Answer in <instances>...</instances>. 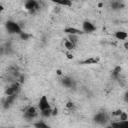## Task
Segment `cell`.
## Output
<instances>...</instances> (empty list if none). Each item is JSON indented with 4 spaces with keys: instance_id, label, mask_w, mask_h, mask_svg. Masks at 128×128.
I'll return each instance as SVG.
<instances>
[{
    "instance_id": "cell-1",
    "label": "cell",
    "mask_w": 128,
    "mask_h": 128,
    "mask_svg": "<svg viewBox=\"0 0 128 128\" xmlns=\"http://www.w3.org/2000/svg\"><path fill=\"white\" fill-rule=\"evenodd\" d=\"M5 28H6L7 32L10 33V34H17V35H19L23 31L21 26L17 22H15L13 20H8L5 23Z\"/></svg>"
},
{
    "instance_id": "cell-12",
    "label": "cell",
    "mask_w": 128,
    "mask_h": 128,
    "mask_svg": "<svg viewBox=\"0 0 128 128\" xmlns=\"http://www.w3.org/2000/svg\"><path fill=\"white\" fill-rule=\"evenodd\" d=\"M114 37H115L117 40L126 41V39H127V37H128V34H127V32H125V31L119 30V31H116V32L114 33Z\"/></svg>"
},
{
    "instance_id": "cell-11",
    "label": "cell",
    "mask_w": 128,
    "mask_h": 128,
    "mask_svg": "<svg viewBox=\"0 0 128 128\" xmlns=\"http://www.w3.org/2000/svg\"><path fill=\"white\" fill-rule=\"evenodd\" d=\"M16 96H17V94H14V95H10V96H6V98H5L4 102H3V106H4L5 108H8V107H10V106L13 104V102L15 101V99H16Z\"/></svg>"
},
{
    "instance_id": "cell-2",
    "label": "cell",
    "mask_w": 128,
    "mask_h": 128,
    "mask_svg": "<svg viewBox=\"0 0 128 128\" xmlns=\"http://www.w3.org/2000/svg\"><path fill=\"white\" fill-rule=\"evenodd\" d=\"M93 120L98 125H106V123L109 121V117L105 112H98L94 115Z\"/></svg>"
},
{
    "instance_id": "cell-15",
    "label": "cell",
    "mask_w": 128,
    "mask_h": 128,
    "mask_svg": "<svg viewBox=\"0 0 128 128\" xmlns=\"http://www.w3.org/2000/svg\"><path fill=\"white\" fill-rule=\"evenodd\" d=\"M67 39H68L72 44H74V45L76 46V44H77L78 41H79V36H78V35H68V36H67Z\"/></svg>"
},
{
    "instance_id": "cell-20",
    "label": "cell",
    "mask_w": 128,
    "mask_h": 128,
    "mask_svg": "<svg viewBox=\"0 0 128 128\" xmlns=\"http://www.w3.org/2000/svg\"><path fill=\"white\" fill-rule=\"evenodd\" d=\"M19 36H20V38H21L22 40H28V39L31 37V35H30V34H28V33L24 32V31H22V32L19 34Z\"/></svg>"
},
{
    "instance_id": "cell-3",
    "label": "cell",
    "mask_w": 128,
    "mask_h": 128,
    "mask_svg": "<svg viewBox=\"0 0 128 128\" xmlns=\"http://www.w3.org/2000/svg\"><path fill=\"white\" fill-rule=\"evenodd\" d=\"M24 7L25 9L29 12V13H34L35 11L39 10L40 8V3L38 1H35V0H27L25 3H24Z\"/></svg>"
},
{
    "instance_id": "cell-8",
    "label": "cell",
    "mask_w": 128,
    "mask_h": 128,
    "mask_svg": "<svg viewBox=\"0 0 128 128\" xmlns=\"http://www.w3.org/2000/svg\"><path fill=\"white\" fill-rule=\"evenodd\" d=\"M60 81H61V84L66 88H72L75 86V81L70 76H64Z\"/></svg>"
},
{
    "instance_id": "cell-7",
    "label": "cell",
    "mask_w": 128,
    "mask_h": 128,
    "mask_svg": "<svg viewBox=\"0 0 128 128\" xmlns=\"http://www.w3.org/2000/svg\"><path fill=\"white\" fill-rule=\"evenodd\" d=\"M38 108L40 109V111H43V110L51 108V106L49 104V101H48L46 96H41V98L38 101Z\"/></svg>"
},
{
    "instance_id": "cell-23",
    "label": "cell",
    "mask_w": 128,
    "mask_h": 128,
    "mask_svg": "<svg viewBox=\"0 0 128 128\" xmlns=\"http://www.w3.org/2000/svg\"><path fill=\"white\" fill-rule=\"evenodd\" d=\"M66 56H67L68 59H72L73 58V54L71 53V51H67L66 52Z\"/></svg>"
},
{
    "instance_id": "cell-6",
    "label": "cell",
    "mask_w": 128,
    "mask_h": 128,
    "mask_svg": "<svg viewBox=\"0 0 128 128\" xmlns=\"http://www.w3.org/2000/svg\"><path fill=\"white\" fill-rule=\"evenodd\" d=\"M96 30V26L91 22V21H88V20H86V21H84L83 23H82V32L83 33H92V32H94Z\"/></svg>"
},
{
    "instance_id": "cell-16",
    "label": "cell",
    "mask_w": 128,
    "mask_h": 128,
    "mask_svg": "<svg viewBox=\"0 0 128 128\" xmlns=\"http://www.w3.org/2000/svg\"><path fill=\"white\" fill-rule=\"evenodd\" d=\"M57 5H61V6H64V7H70L72 6V2L69 1V0H61V1H56L55 2Z\"/></svg>"
},
{
    "instance_id": "cell-9",
    "label": "cell",
    "mask_w": 128,
    "mask_h": 128,
    "mask_svg": "<svg viewBox=\"0 0 128 128\" xmlns=\"http://www.w3.org/2000/svg\"><path fill=\"white\" fill-rule=\"evenodd\" d=\"M64 32L67 34V35H81L83 34V32L80 30V29H77L75 27H72V26H69V27H66L64 28Z\"/></svg>"
},
{
    "instance_id": "cell-4",
    "label": "cell",
    "mask_w": 128,
    "mask_h": 128,
    "mask_svg": "<svg viewBox=\"0 0 128 128\" xmlns=\"http://www.w3.org/2000/svg\"><path fill=\"white\" fill-rule=\"evenodd\" d=\"M37 115H38V112H37V109L35 106L27 107L25 112H24V118L26 120H33Z\"/></svg>"
},
{
    "instance_id": "cell-10",
    "label": "cell",
    "mask_w": 128,
    "mask_h": 128,
    "mask_svg": "<svg viewBox=\"0 0 128 128\" xmlns=\"http://www.w3.org/2000/svg\"><path fill=\"white\" fill-rule=\"evenodd\" d=\"M110 128H128V120L127 121H113L111 122Z\"/></svg>"
},
{
    "instance_id": "cell-5",
    "label": "cell",
    "mask_w": 128,
    "mask_h": 128,
    "mask_svg": "<svg viewBox=\"0 0 128 128\" xmlns=\"http://www.w3.org/2000/svg\"><path fill=\"white\" fill-rule=\"evenodd\" d=\"M19 87H20V84L18 82H14L12 83L11 85H9L6 89H5V95L6 96H10V95H14V94H17V92L19 91Z\"/></svg>"
},
{
    "instance_id": "cell-25",
    "label": "cell",
    "mask_w": 128,
    "mask_h": 128,
    "mask_svg": "<svg viewBox=\"0 0 128 128\" xmlns=\"http://www.w3.org/2000/svg\"><path fill=\"white\" fill-rule=\"evenodd\" d=\"M57 113H58V110H57V108H54V109H52V116H54V115H57Z\"/></svg>"
},
{
    "instance_id": "cell-21",
    "label": "cell",
    "mask_w": 128,
    "mask_h": 128,
    "mask_svg": "<svg viewBox=\"0 0 128 128\" xmlns=\"http://www.w3.org/2000/svg\"><path fill=\"white\" fill-rule=\"evenodd\" d=\"M119 121H127L128 120V115H127V113L126 112H123L122 111V113L119 115Z\"/></svg>"
},
{
    "instance_id": "cell-13",
    "label": "cell",
    "mask_w": 128,
    "mask_h": 128,
    "mask_svg": "<svg viewBox=\"0 0 128 128\" xmlns=\"http://www.w3.org/2000/svg\"><path fill=\"white\" fill-rule=\"evenodd\" d=\"M110 7L113 10H120L124 7V4L121 1H112V2H110Z\"/></svg>"
},
{
    "instance_id": "cell-14",
    "label": "cell",
    "mask_w": 128,
    "mask_h": 128,
    "mask_svg": "<svg viewBox=\"0 0 128 128\" xmlns=\"http://www.w3.org/2000/svg\"><path fill=\"white\" fill-rule=\"evenodd\" d=\"M33 126H34V128H51L46 122H44L42 120H39V121L35 122L33 124Z\"/></svg>"
},
{
    "instance_id": "cell-29",
    "label": "cell",
    "mask_w": 128,
    "mask_h": 128,
    "mask_svg": "<svg viewBox=\"0 0 128 128\" xmlns=\"http://www.w3.org/2000/svg\"><path fill=\"white\" fill-rule=\"evenodd\" d=\"M98 6H99V7H102V6H103V4H102V3H99V4H98Z\"/></svg>"
},
{
    "instance_id": "cell-28",
    "label": "cell",
    "mask_w": 128,
    "mask_h": 128,
    "mask_svg": "<svg viewBox=\"0 0 128 128\" xmlns=\"http://www.w3.org/2000/svg\"><path fill=\"white\" fill-rule=\"evenodd\" d=\"M3 10H4V6H3L2 4H0V13H1Z\"/></svg>"
},
{
    "instance_id": "cell-24",
    "label": "cell",
    "mask_w": 128,
    "mask_h": 128,
    "mask_svg": "<svg viewBox=\"0 0 128 128\" xmlns=\"http://www.w3.org/2000/svg\"><path fill=\"white\" fill-rule=\"evenodd\" d=\"M122 113V110H116L114 113H113V115L114 116H116V117H119V115Z\"/></svg>"
},
{
    "instance_id": "cell-17",
    "label": "cell",
    "mask_w": 128,
    "mask_h": 128,
    "mask_svg": "<svg viewBox=\"0 0 128 128\" xmlns=\"http://www.w3.org/2000/svg\"><path fill=\"white\" fill-rule=\"evenodd\" d=\"M64 46H65V48H66L68 51H72V50L75 48V45L72 44L68 39H66V40L64 41Z\"/></svg>"
},
{
    "instance_id": "cell-27",
    "label": "cell",
    "mask_w": 128,
    "mask_h": 128,
    "mask_svg": "<svg viewBox=\"0 0 128 128\" xmlns=\"http://www.w3.org/2000/svg\"><path fill=\"white\" fill-rule=\"evenodd\" d=\"M124 48H125V49L128 48V42H127V41H125V43H124Z\"/></svg>"
},
{
    "instance_id": "cell-26",
    "label": "cell",
    "mask_w": 128,
    "mask_h": 128,
    "mask_svg": "<svg viewBox=\"0 0 128 128\" xmlns=\"http://www.w3.org/2000/svg\"><path fill=\"white\" fill-rule=\"evenodd\" d=\"M56 73H57V75H59V76H61V75H62V71H61L60 69L56 70Z\"/></svg>"
},
{
    "instance_id": "cell-19",
    "label": "cell",
    "mask_w": 128,
    "mask_h": 128,
    "mask_svg": "<svg viewBox=\"0 0 128 128\" xmlns=\"http://www.w3.org/2000/svg\"><path fill=\"white\" fill-rule=\"evenodd\" d=\"M97 61H98V59H96V58H89V59H86V60L82 61L81 63L82 64H96Z\"/></svg>"
},
{
    "instance_id": "cell-18",
    "label": "cell",
    "mask_w": 128,
    "mask_h": 128,
    "mask_svg": "<svg viewBox=\"0 0 128 128\" xmlns=\"http://www.w3.org/2000/svg\"><path fill=\"white\" fill-rule=\"evenodd\" d=\"M41 115L44 118H48V117L52 116V108H49V109H46V110L41 111Z\"/></svg>"
},
{
    "instance_id": "cell-22",
    "label": "cell",
    "mask_w": 128,
    "mask_h": 128,
    "mask_svg": "<svg viewBox=\"0 0 128 128\" xmlns=\"http://www.w3.org/2000/svg\"><path fill=\"white\" fill-rule=\"evenodd\" d=\"M66 108L72 111V110H74V109H75V104H74L72 101H68V102L66 103Z\"/></svg>"
}]
</instances>
